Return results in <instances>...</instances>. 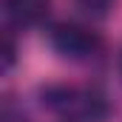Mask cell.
Instances as JSON below:
<instances>
[{
	"label": "cell",
	"instance_id": "4",
	"mask_svg": "<svg viewBox=\"0 0 122 122\" xmlns=\"http://www.w3.org/2000/svg\"><path fill=\"white\" fill-rule=\"evenodd\" d=\"M77 6H80L85 14H91V17H108V14L114 11L117 0H77Z\"/></svg>",
	"mask_w": 122,
	"mask_h": 122
},
{
	"label": "cell",
	"instance_id": "6",
	"mask_svg": "<svg viewBox=\"0 0 122 122\" xmlns=\"http://www.w3.org/2000/svg\"><path fill=\"white\" fill-rule=\"evenodd\" d=\"M119 74H122V57H119Z\"/></svg>",
	"mask_w": 122,
	"mask_h": 122
},
{
	"label": "cell",
	"instance_id": "5",
	"mask_svg": "<svg viewBox=\"0 0 122 122\" xmlns=\"http://www.w3.org/2000/svg\"><path fill=\"white\" fill-rule=\"evenodd\" d=\"M14 62V40H11V29H6L3 34V68H11Z\"/></svg>",
	"mask_w": 122,
	"mask_h": 122
},
{
	"label": "cell",
	"instance_id": "3",
	"mask_svg": "<svg viewBox=\"0 0 122 122\" xmlns=\"http://www.w3.org/2000/svg\"><path fill=\"white\" fill-rule=\"evenodd\" d=\"M51 9V0H3L6 23L14 29H31L46 20Z\"/></svg>",
	"mask_w": 122,
	"mask_h": 122
},
{
	"label": "cell",
	"instance_id": "1",
	"mask_svg": "<svg viewBox=\"0 0 122 122\" xmlns=\"http://www.w3.org/2000/svg\"><path fill=\"white\" fill-rule=\"evenodd\" d=\"M43 108L60 122H108L111 99L97 85H48L40 91Z\"/></svg>",
	"mask_w": 122,
	"mask_h": 122
},
{
	"label": "cell",
	"instance_id": "2",
	"mask_svg": "<svg viewBox=\"0 0 122 122\" xmlns=\"http://www.w3.org/2000/svg\"><path fill=\"white\" fill-rule=\"evenodd\" d=\"M48 43L60 57L74 60V62L97 60L102 54V48H105L102 37L94 29L80 26V23H54L48 29Z\"/></svg>",
	"mask_w": 122,
	"mask_h": 122
}]
</instances>
